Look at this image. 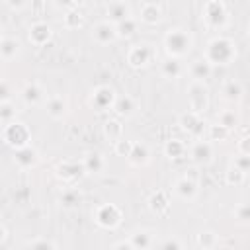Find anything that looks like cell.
<instances>
[{"label":"cell","instance_id":"52a82bcc","mask_svg":"<svg viewBox=\"0 0 250 250\" xmlns=\"http://www.w3.org/2000/svg\"><path fill=\"white\" fill-rule=\"evenodd\" d=\"M189 104H191V109L195 113L205 109V88L201 84H193L191 86V90H189Z\"/></svg>","mask_w":250,"mask_h":250},{"label":"cell","instance_id":"30bf717a","mask_svg":"<svg viewBox=\"0 0 250 250\" xmlns=\"http://www.w3.org/2000/svg\"><path fill=\"white\" fill-rule=\"evenodd\" d=\"M82 168H84L86 172H100V170L104 168V158H102L98 152H90V154L84 158Z\"/></svg>","mask_w":250,"mask_h":250},{"label":"cell","instance_id":"d590c367","mask_svg":"<svg viewBox=\"0 0 250 250\" xmlns=\"http://www.w3.org/2000/svg\"><path fill=\"white\" fill-rule=\"evenodd\" d=\"M6 2H8V6L14 8V10H20V8L25 6V0H6Z\"/></svg>","mask_w":250,"mask_h":250},{"label":"cell","instance_id":"f35d334b","mask_svg":"<svg viewBox=\"0 0 250 250\" xmlns=\"http://www.w3.org/2000/svg\"><path fill=\"white\" fill-rule=\"evenodd\" d=\"M6 238V230H4V227H0V242Z\"/></svg>","mask_w":250,"mask_h":250},{"label":"cell","instance_id":"ffe728a7","mask_svg":"<svg viewBox=\"0 0 250 250\" xmlns=\"http://www.w3.org/2000/svg\"><path fill=\"white\" fill-rule=\"evenodd\" d=\"M121 123L119 121H115V119H109L105 125H104V133H105V137H109L111 141H117L119 137H121Z\"/></svg>","mask_w":250,"mask_h":250},{"label":"cell","instance_id":"cb8c5ba5","mask_svg":"<svg viewBox=\"0 0 250 250\" xmlns=\"http://www.w3.org/2000/svg\"><path fill=\"white\" fill-rule=\"evenodd\" d=\"M180 62L178 61H166V62H162V74L164 76H168V78H176L178 74H180Z\"/></svg>","mask_w":250,"mask_h":250},{"label":"cell","instance_id":"8fae6325","mask_svg":"<svg viewBox=\"0 0 250 250\" xmlns=\"http://www.w3.org/2000/svg\"><path fill=\"white\" fill-rule=\"evenodd\" d=\"M107 16L117 23V21H121V20H125V18H129V8H127L123 2H115V4H111V6L107 8Z\"/></svg>","mask_w":250,"mask_h":250},{"label":"cell","instance_id":"484cf974","mask_svg":"<svg viewBox=\"0 0 250 250\" xmlns=\"http://www.w3.org/2000/svg\"><path fill=\"white\" fill-rule=\"evenodd\" d=\"M129 158H131L135 164L145 162V160H146V148L141 146V145H133V148H131V152H129Z\"/></svg>","mask_w":250,"mask_h":250},{"label":"cell","instance_id":"d4e9b609","mask_svg":"<svg viewBox=\"0 0 250 250\" xmlns=\"http://www.w3.org/2000/svg\"><path fill=\"white\" fill-rule=\"evenodd\" d=\"M23 100H25L27 104H37V102L41 100V90H39V86H35V84L27 86V88L23 90Z\"/></svg>","mask_w":250,"mask_h":250},{"label":"cell","instance_id":"277c9868","mask_svg":"<svg viewBox=\"0 0 250 250\" xmlns=\"http://www.w3.org/2000/svg\"><path fill=\"white\" fill-rule=\"evenodd\" d=\"M152 55H154V53H152V49H150L148 45H137V47H133V49L129 51L127 61H129L131 66H145V64L150 62Z\"/></svg>","mask_w":250,"mask_h":250},{"label":"cell","instance_id":"5b68a950","mask_svg":"<svg viewBox=\"0 0 250 250\" xmlns=\"http://www.w3.org/2000/svg\"><path fill=\"white\" fill-rule=\"evenodd\" d=\"M96 221L102 227H115L119 223V209L115 205H104V207L98 209Z\"/></svg>","mask_w":250,"mask_h":250},{"label":"cell","instance_id":"7a4b0ae2","mask_svg":"<svg viewBox=\"0 0 250 250\" xmlns=\"http://www.w3.org/2000/svg\"><path fill=\"white\" fill-rule=\"evenodd\" d=\"M232 57V47H230V43L229 41H225V39H217V41H213L211 45H209V49H207V62H213V64H225V62H229V59Z\"/></svg>","mask_w":250,"mask_h":250},{"label":"cell","instance_id":"6da1fadb","mask_svg":"<svg viewBox=\"0 0 250 250\" xmlns=\"http://www.w3.org/2000/svg\"><path fill=\"white\" fill-rule=\"evenodd\" d=\"M166 51L174 57H182L189 51V35L184 29H170L168 35L164 37Z\"/></svg>","mask_w":250,"mask_h":250},{"label":"cell","instance_id":"4dcf8cb0","mask_svg":"<svg viewBox=\"0 0 250 250\" xmlns=\"http://www.w3.org/2000/svg\"><path fill=\"white\" fill-rule=\"evenodd\" d=\"M115 143H117V145H115V150H117L119 154H123V156H129L133 145H131L129 141H115Z\"/></svg>","mask_w":250,"mask_h":250},{"label":"cell","instance_id":"ba28073f","mask_svg":"<svg viewBox=\"0 0 250 250\" xmlns=\"http://www.w3.org/2000/svg\"><path fill=\"white\" fill-rule=\"evenodd\" d=\"M51 37V29L47 23H35L31 29H29V39L35 43V45H43L47 43Z\"/></svg>","mask_w":250,"mask_h":250},{"label":"cell","instance_id":"7c38bea8","mask_svg":"<svg viewBox=\"0 0 250 250\" xmlns=\"http://www.w3.org/2000/svg\"><path fill=\"white\" fill-rule=\"evenodd\" d=\"M141 20L145 23H156L160 20V8L156 4H145L141 12Z\"/></svg>","mask_w":250,"mask_h":250},{"label":"cell","instance_id":"f1b7e54d","mask_svg":"<svg viewBox=\"0 0 250 250\" xmlns=\"http://www.w3.org/2000/svg\"><path fill=\"white\" fill-rule=\"evenodd\" d=\"M193 156H195L197 160L207 158V156H209V145H205V143H197L195 148H193Z\"/></svg>","mask_w":250,"mask_h":250},{"label":"cell","instance_id":"44dd1931","mask_svg":"<svg viewBox=\"0 0 250 250\" xmlns=\"http://www.w3.org/2000/svg\"><path fill=\"white\" fill-rule=\"evenodd\" d=\"M133 100L129 98V96H125V98H119L115 104H113V109L119 113V115H129L131 111H133Z\"/></svg>","mask_w":250,"mask_h":250},{"label":"cell","instance_id":"1f68e13d","mask_svg":"<svg viewBox=\"0 0 250 250\" xmlns=\"http://www.w3.org/2000/svg\"><path fill=\"white\" fill-rule=\"evenodd\" d=\"M10 96H12L10 86H8L6 82H0V104H2V102H8V100H10Z\"/></svg>","mask_w":250,"mask_h":250},{"label":"cell","instance_id":"4fadbf2b","mask_svg":"<svg viewBox=\"0 0 250 250\" xmlns=\"http://www.w3.org/2000/svg\"><path fill=\"white\" fill-rule=\"evenodd\" d=\"M176 193H178L182 199H191V197L195 195V184L189 182L188 178H186V180H180V182L176 184Z\"/></svg>","mask_w":250,"mask_h":250},{"label":"cell","instance_id":"9a60e30c","mask_svg":"<svg viewBox=\"0 0 250 250\" xmlns=\"http://www.w3.org/2000/svg\"><path fill=\"white\" fill-rule=\"evenodd\" d=\"M135 29H137V21H135L131 16H129V18H125V20H121V21H117V25H115V33L125 35V37L133 35V33H135Z\"/></svg>","mask_w":250,"mask_h":250},{"label":"cell","instance_id":"83f0119b","mask_svg":"<svg viewBox=\"0 0 250 250\" xmlns=\"http://www.w3.org/2000/svg\"><path fill=\"white\" fill-rule=\"evenodd\" d=\"M150 244V240H148V234H133V238H131V248H146Z\"/></svg>","mask_w":250,"mask_h":250},{"label":"cell","instance_id":"74e56055","mask_svg":"<svg viewBox=\"0 0 250 250\" xmlns=\"http://www.w3.org/2000/svg\"><path fill=\"white\" fill-rule=\"evenodd\" d=\"M57 4L59 6H62V4L64 6H74V0H57Z\"/></svg>","mask_w":250,"mask_h":250},{"label":"cell","instance_id":"ab89813d","mask_svg":"<svg viewBox=\"0 0 250 250\" xmlns=\"http://www.w3.org/2000/svg\"><path fill=\"white\" fill-rule=\"evenodd\" d=\"M74 4H84V0H74Z\"/></svg>","mask_w":250,"mask_h":250},{"label":"cell","instance_id":"5bb4252c","mask_svg":"<svg viewBox=\"0 0 250 250\" xmlns=\"http://www.w3.org/2000/svg\"><path fill=\"white\" fill-rule=\"evenodd\" d=\"M180 123H182V127L188 131V133H193V135H197V125H201V121H199V117H197V113L195 111H189V113H186V115H182V119H180Z\"/></svg>","mask_w":250,"mask_h":250},{"label":"cell","instance_id":"3957f363","mask_svg":"<svg viewBox=\"0 0 250 250\" xmlns=\"http://www.w3.org/2000/svg\"><path fill=\"white\" fill-rule=\"evenodd\" d=\"M4 139L8 145L16 146V148H21L27 145V139H29V133L25 129L23 123H10L6 129H4Z\"/></svg>","mask_w":250,"mask_h":250},{"label":"cell","instance_id":"e575fe53","mask_svg":"<svg viewBox=\"0 0 250 250\" xmlns=\"http://www.w3.org/2000/svg\"><path fill=\"white\" fill-rule=\"evenodd\" d=\"M238 94H240V88H238V86H234V84H229V86H227V96H229V98H236Z\"/></svg>","mask_w":250,"mask_h":250},{"label":"cell","instance_id":"603a6c76","mask_svg":"<svg viewBox=\"0 0 250 250\" xmlns=\"http://www.w3.org/2000/svg\"><path fill=\"white\" fill-rule=\"evenodd\" d=\"M209 74V62L207 61H195L193 64H191V76L195 78V80H201L203 76H207Z\"/></svg>","mask_w":250,"mask_h":250},{"label":"cell","instance_id":"9c48e42d","mask_svg":"<svg viewBox=\"0 0 250 250\" xmlns=\"http://www.w3.org/2000/svg\"><path fill=\"white\" fill-rule=\"evenodd\" d=\"M113 98L115 96H113L111 88H98L94 98H92V104H96V107H100V109H105L113 104Z\"/></svg>","mask_w":250,"mask_h":250},{"label":"cell","instance_id":"e0dca14e","mask_svg":"<svg viewBox=\"0 0 250 250\" xmlns=\"http://www.w3.org/2000/svg\"><path fill=\"white\" fill-rule=\"evenodd\" d=\"M47 113L51 117H62V113H64V102H62V98H51L47 102Z\"/></svg>","mask_w":250,"mask_h":250},{"label":"cell","instance_id":"836d02e7","mask_svg":"<svg viewBox=\"0 0 250 250\" xmlns=\"http://www.w3.org/2000/svg\"><path fill=\"white\" fill-rule=\"evenodd\" d=\"M12 115H14L12 107L8 104H0V119H10Z\"/></svg>","mask_w":250,"mask_h":250},{"label":"cell","instance_id":"4316f807","mask_svg":"<svg viewBox=\"0 0 250 250\" xmlns=\"http://www.w3.org/2000/svg\"><path fill=\"white\" fill-rule=\"evenodd\" d=\"M182 152H184V145H182L178 139H174V141H170V143L166 145V154H168L170 158H178Z\"/></svg>","mask_w":250,"mask_h":250},{"label":"cell","instance_id":"d6a6232c","mask_svg":"<svg viewBox=\"0 0 250 250\" xmlns=\"http://www.w3.org/2000/svg\"><path fill=\"white\" fill-rule=\"evenodd\" d=\"M219 119H221V125H223V127H227V129L234 125V113H223Z\"/></svg>","mask_w":250,"mask_h":250},{"label":"cell","instance_id":"8d00e7d4","mask_svg":"<svg viewBox=\"0 0 250 250\" xmlns=\"http://www.w3.org/2000/svg\"><path fill=\"white\" fill-rule=\"evenodd\" d=\"M27 246H55L53 242H47V240H41V242H29Z\"/></svg>","mask_w":250,"mask_h":250},{"label":"cell","instance_id":"8992f818","mask_svg":"<svg viewBox=\"0 0 250 250\" xmlns=\"http://www.w3.org/2000/svg\"><path fill=\"white\" fill-rule=\"evenodd\" d=\"M115 35H117V33H115V27H113L111 23H107V21H102V23H98V25L94 27V39H96L98 43H102V45L113 41Z\"/></svg>","mask_w":250,"mask_h":250},{"label":"cell","instance_id":"ac0fdd59","mask_svg":"<svg viewBox=\"0 0 250 250\" xmlns=\"http://www.w3.org/2000/svg\"><path fill=\"white\" fill-rule=\"evenodd\" d=\"M61 178H76L78 174H80V166L76 164V162H62L61 166H59V172H57Z\"/></svg>","mask_w":250,"mask_h":250},{"label":"cell","instance_id":"7402d4cb","mask_svg":"<svg viewBox=\"0 0 250 250\" xmlns=\"http://www.w3.org/2000/svg\"><path fill=\"white\" fill-rule=\"evenodd\" d=\"M150 209L156 211V213H164L168 209V201H166V197H164L162 191H158V193H154L150 197Z\"/></svg>","mask_w":250,"mask_h":250},{"label":"cell","instance_id":"d6986e66","mask_svg":"<svg viewBox=\"0 0 250 250\" xmlns=\"http://www.w3.org/2000/svg\"><path fill=\"white\" fill-rule=\"evenodd\" d=\"M16 53H18V43L14 39H2L0 41V57L12 59V57H16Z\"/></svg>","mask_w":250,"mask_h":250},{"label":"cell","instance_id":"f546056e","mask_svg":"<svg viewBox=\"0 0 250 250\" xmlns=\"http://www.w3.org/2000/svg\"><path fill=\"white\" fill-rule=\"evenodd\" d=\"M80 14H76V12H68L66 16H64V23H66V27H78L80 25Z\"/></svg>","mask_w":250,"mask_h":250},{"label":"cell","instance_id":"2e32d148","mask_svg":"<svg viewBox=\"0 0 250 250\" xmlns=\"http://www.w3.org/2000/svg\"><path fill=\"white\" fill-rule=\"evenodd\" d=\"M16 162L20 164V166H31V164H35V152L33 150H29L27 146H21V148H18V152H16Z\"/></svg>","mask_w":250,"mask_h":250}]
</instances>
